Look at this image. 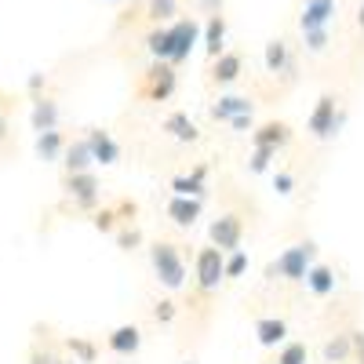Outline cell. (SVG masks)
<instances>
[{
    "instance_id": "35",
    "label": "cell",
    "mask_w": 364,
    "mask_h": 364,
    "mask_svg": "<svg viewBox=\"0 0 364 364\" xmlns=\"http://www.w3.org/2000/svg\"><path fill=\"white\" fill-rule=\"evenodd\" d=\"M350 350L360 357V364H364V331H350Z\"/></svg>"
},
{
    "instance_id": "11",
    "label": "cell",
    "mask_w": 364,
    "mask_h": 364,
    "mask_svg": "<svg viewBox=\"0 0 364 364\" xmlns=\"http://www.w3.org/2000/svg\"><path fill=\"white\" fill-rule=\"evenodd\" d=\"M168 219H171L175 226H193V223L200 219V197H182V193H175V197L168 200Z\"/></svg>"
},
{
    "instance_id": "17",
    "label": "cell",
    "mask_w": 364,
    "mask_h": 364,
    "mask_svg": "<svg viewBox=\"0 0 364 364\" xmlns=\"http://www.w3.org/2000/svg\"><path fill=\"white\" fill-rule=\"evenodd\" d=\"M200 33H204V41H200V44H204V51H208L211 58H215V55L223 51V44H226V18H223V15H211V18H208V26L200 29Z\"/></svg>"
},
{
    "instance_id": "8",
    "label": "cell",
    "mask_w": 364,
    "mask_h": 364,
    "mask_svg": "<svg viewBox=\"0 0 364 364\" xmlns=\"http://www.w3.org/2000/svg\"><path fill=\"white\" fill-rule=\"evenodd\" d=\"M336 0H306L302 4V15H299V26L302 29H328L331 18H336Z\"/></svg>"
},
{
    "instance_id": "39",
    "label": "cell",
    "mask_w": 364,
    "mask_h": 364,
    "mask_svg": "<svg viewBox=\"0 0 364 364\" xmlns=\"http://www.w3.org/2000/svg\"><path fill=\"white\" fill-rule=\"evenodd\" d=\"M33 364H63V360L51 357V353H33Z\"/></svg>"
},
{
    "instance_id": "15",
    "label": "cell",
    "mask_w": 364,
    "mask_h": 364,
    "mask_svg": "<svg viewBox=\"0 0 364 364\" xmlns=\"http://www.w3.org/2000/svg\"><path fill=\"white\" fill-rule=\"evenodd\" d=\"M204 178H208V164H197L190 175H175L171 190L182 197H204Z\"/></svg>"
},
{
    "instance_id": "29",
    "label": "cell",
    "mask_w": 364,
    "mask_h": 364,
    "mask_svg": "<svg viewBox=\"0 0 364 364\" xmlns=\"http://www.w3.org/2000/svg\"><path fill=\"white\" fill-rule=\"evenodd\" d=\"M175 11H178V0H149V18L157 22H168Z\"/></svg>"
},
{
    "instance_id": "34",
    "label": "cell",
    "mask_w": 364,
    "mask_h": 364,
    "mask_svg": "<svg viewBox=\"0 0 364 364\" xmlns=\"http://www.w3.org/2000/svg\"><path fill=\"white\" fill-rule=\"evenodd\" d=\"M154 314H157V321H164V324H168V321H175V302H168V299H164V302H157V310H154Z\"/></svg>"
},
{
    "instance_id": "23",
    "label": "cell",
    "mask_w": 364,
    "mask_h": 364,
    "mask_svg": "<svg viewBox=\"0 0 364 364\" xmlns=\"http://www.w3.org/2000/svg\"><path fill=\"white\" fill-rule=\"evenodd\" d=\"M37 154H41L44 161H55L58 154H63V135H58L55 128L41 132V139H37Z\"/></svg>"
},
{
    "instance_id": "21",
    "label": "cell",
    "mask_w": 364,
    "mask_h": 364,
    "mask_svg": "<svg viewBox=\"0 0 364 364\" xmlns=\"http://www.w3.org/2000/svg\"><path fill=\"white\" fill-rule=\"evenodd\" d=\"M262 58H266V70L269 73H284L288 70V44L284 41H269Z\"/></svg>"
},
{
    "instance_id": "24",
    "label": "cell",
    "mask_w": 364,
    "mask_h": 364,
    "mask_svg": "<svg viewBox=\"0 0 364 364\" xmlns=\"http://www.w3.org/2000/svg\"><path fill=\"white\" fill-rule=\"evenodd\" d=\"M55 120H58V106L41 99L37 109H33V128H37V132H48V128H55Z\"/></svg>"
},
{
    "instance_id": "20",
    "label": "cell",
    "mask_w": 364,
    "mask_h": 364,
    "mask_svg": "<svg viewBox=\"0 0 364 364\" xmlns=\"http://www.w3.org/2000/svg\"><path fill=\"white\" fill-rule=\"evenodd\" d=\"M252 109H255L252 99H245V95H226V99H219L215 106H211V117L226 124L230 117H237V113H252Z\"/></svg>"
},
{
    "instance_id": "10",
    "label": "cell",
    "mask_w": 364,
    "mask_h": 364,
    "mask_svg": "<svg viewBox=\"0 0 364 364\" xmlns=\"http://www.w3.org/2000/svg\"><path fill=\"white\" fill-rule=\"evenodd\" d=\"M70 193H73V200L80 204V208H91L99 200V182H95V175L91 171H70Z\"/></svg>"
},
{
    "instance_id": "31",
    "label": "cell",
    "mask_w": 364,
    "mask_h": 364,
    "mask_svg": "<svg viewBox=\"0 0 364 364\" xmlns=\"http://www.w3.org/2000/svg\"><path fill=\"white\" fill-rule=\"evenodd\" d=\"M146 48H149L154 58H164L168 55V33H164V29H154V33L146 37Z\"/></svg>"
},
{
    "instance_id": "4",
    "label": "cell",
    "mask_w": 364,
    "mask_h": 364,
    "mask_svg": "<svg viewBox=\"0 0 364 364\" xmlns=\"http://www.w3.org/2000/svg\"><path fill=\"white\" fill-rule=\"evenodd\" d=\"M223 255L219 248H200L197 252V288L200 291H219V284L226 281L223 277Z\"/></svg>"
},
{
    "instance_id": "9",
    "label": "cell",
    "mask_w": 364,
    "mask_h": 364,
    "mask_svg": "<svg viewBox=\"0 0 364 364\" xmlns=\"http://www.w3.org/2000/svg\"><path fill=\"white\" fill-rule=\"evenodd\" d=\"M336 128H339L336 99H331V95H321V99H317V106H314V113H310V132H314L317 139H328Z\"/></svg>"
},
{
    "instance_id": "32",
    "label": "cell",
    "mask_w": 364,
    "mask_h": 364,
    "mask_svg": "<svg viewBox=\"0 0 364 364\" xmlns=\"http://www.w3.org/2000/svg\"><path fill=\"white\" fill-rule=\"evenodd\" d=\"M302 37H306L310 51H324L328 48V29H302Z\"/></svg>"
},
{
    "instance_id": "7",
    "label": "cell",
    "mask_w": 364,
    "mask_h": 364,
    "mask_svg": "<svg viewBox=\"0 0 364 364\" xmlns=\"http://www.w3.org/2000/svg\"><path fill=\"white\" fill-rule=\"evenodd\" d=\"M87 149H91V161H95V164H117L120 161V146H117V139L109 135V132H102V128H91L87 132Z\"/></svg>"
},
{
    "instance_id": "44",
    "label": "cell",
    "mask_w": 364,
    "mask_h": 364,
    "mask_svg": "<svg viewBox=\"0 0 364 364\" xmlns=\"http://www.w3.org/2000/svg\"><path fill=\"white\" fill-rule=\"evenodd\" d=\"M190 364H193V360H190Z\"/></svg>"
},
{
    "instance_id": "42",
    "label": "cell",
    "mask_w": 364,
    "mask_h": 364,
    "mask_svg": "<svg viewBox=\"0 0 364 364\" xmlns=\"http://www.w3.org/2000/svg\"><path fill=\"white\" fill-rule=\"evenodd\" d=\"M204 4H211V0H204Z\"/></svg>"
},
{
    "instance_id": "26",
    "label": "cell",
    "mask_w": 364,
    "mask_h": 364,
    "mask_svg": "<svg viewBox=\"0 0 364 364\" xmlns=\"http://www.w3.org/2000/svg\"><path fill=\"white\" fill-rule=\"evenodd\" d=\"M277 157V149H269V146H255L252 149V157H248V171L252 175H262V171H269V161Z\"/></svg>"
},
{
    "instance_id": "30",
    "label": "cell",
    "mask_w": 364,
    "mask_h": 364,
    "mask_svg": "<svg viewBox=\"0 0 364 364\" xmlns=\"http://www.w3.org/2000/svg\"><path fill=\"white\" fill-rule=\"evenodd\" d=\"M70 350H73V360H80V364H95V346H91L87 339H70Z\"/></svg>"
},
{
    "instance_id": "41",
    "label": "cell",
    "mask_w": 364,
    "mask_h": 364,
    "mask_svg": "<svg viewBox=\"0 0 364 364\" xmlns=\"http://www.w3.org/2000/svg\"><path fill=\"white\" fill-rule=\"evenodd\" d=\"M109 4H124V0H109Z\"/></svg>"
},
{
    "instance_id": "3",
    "label": "cell",
    "mask_w": 364,
    "mask_h": 364,
    "mask_svg": "<svg viewBox=\"0 0 364 364\" xmlns=\"http://www.w3.org/2000/svg\"><path fill=\"white\" fill-rule=\"evenodd\" d=\"M314 255H317V245H314V240H302V245H291V248H284L277 259H273V266H269V277L302 281V277H306V269H310V262H314Z\"/></svg>"
},
{
    "instance_id": "22",
    "label": "cell",
    "mask_w": 364,
    "mask_h": 364,
    "mask_svg": "<svg viewBox=\"0 0 364 364\" xmlns=\"http://www.w3.org/2000/svg\"><path fill=\"white\" fill-rule=\"evenodd\" d=\"M91 164H95V161H91V149H87L84 139L73 142V146L66 149V168H70V171H87Z\"/></svg>"
},
{
    "instance_id": "38",
    "label": "cell",
    "mask_w": 364,
    "mask_h": 364,
    "mask_svg": "<svg viewBox=\"0 0 364 364\" xmlns=\"http://www.w3.org/2000/svg\"><path fill=\"white\" fill-rule=\"evenodd\" d=\"M113 219H117L113 211H99V215H95V226H99L102 233H109V230H113Z\"/></svg>"
},
{
    "instance_id": "12",
    "label": "cell",
    "mask_w": 364,
    "mask_h": 364,
    "mask_svg": "<svg viewBox=\"0 0 364 364\" xmlns=\"http://www.w3.org/2000/svg\"><path fill=\"white\" fill-rule=\"evenodd\" d=\"M306 288L317 295V299H324V295H331L336 291V269L331 266H324V262H310V269H306Z\"/></svg>"
},
{
    "instance_id": "16",
    "label": "cell",
    "mask_w": 364,
    "mask_h": 364,
    "mask_svg": "<svg viewBox=\"0 0 364 364\" xmlns=\"http://www.w3.org/2000/svg\"><path fill=\"white\" fill-rule=\"evenodd\" d=\"M288 139H291V128L281 124V120H269V124H262V128L252 132V142H255V146H269V149L284 146Z\"/></svg>"
},
{
    "instance_id": "5",
    "label": "cell",
    "mask_w": 364,
    "mask_h": 364,
    "mask_svg": "<svg viewBox=\"0 0 364 364\" xmlns=\"http://www.w3.org/2000/svg\"><path fill=\"white\" fill-rule=\"evenodd\" d=\"M175 66L171 63H164V58H157V66L149 70V80H146V95L154 99V102H164V99H171L175 95Z\"/></svg>"
},
{
    "instance_id": "19",
    "label": "cell",
    "mask_w": 364,
    "mask_h": 364,
    "mask_svg": "<svg viewBox=\"0 0 364 364\" xmlns=\"http://www.w3.org/2000/svg\"><path fill=\"white\" fill-rule=\"evenodd\" d=\"M211 77H215V84H233L240 77V55L219 51L215 55V66H211Z\"/></svg>"
},
{
    "instance_id": "36",
    "label": "cell",
    "mask_w": 364,
    "mask_h": 364,
    "mask_svg": "<svg viewBox=\"0 0 364 364\" xmlns=\"http://www.w3.org/2000/svg\"><path fill=\"white\" fill-rule=\"evenodd\" d=\"M230 128H237V132H245V128H252V113H237V117H230L226 120Z\"/></svg>"
},
{
    "instance_id": "18",
    "label": "cell",
    "mask_w": 364,
    "mask_h": 364,
    "mask_svg": "<svg viewBox=\"0 0 364 364\" xmlns=\"http://www.w3.org/2000/svg\"><path fill=\"white\" fill-rule=\"evenodd\" d=\"M164 132L171 135V139H178V142H197L200 139V132H197V124H193V120L186 117V113H171L168 120H164Z\"/></svg>"
},
{
    "instance_id": "1",
    "label": "cell",
    "mask_w": 364,
    "mask_h": 364,
    "mask_svg": "<svg viewBox=\"0 0 364 364\" xmlns=\"http://www.w3.org/2000/svg\"><path fill=\"white\" fill-rule=\"evenodd\" d=\"M149 262H154L157 281L168 291H178L182 284H186V266H182V255H178L175 245H168V240H161V245L149 248Z\"/></svg>"
},
{
    "instance_id": "43",
    "label": "cell",
    "mask_w": 364,
    "mask_h": 364,
    "mask_svg": "<svg viewBox=\"0 0 364 364\" xmlns=\"http://www.w3.org/2000/svg\"><path fill=\"white\" fill-rule=\"evenodd\" d=\"M73 364H80V360H73Z\"/></svg>"
},
{
    "instance_id": "33",
    "label": "cell",
    "mask_w": 364,
    "mask_h": 364,
    "mask_svg": "<svg viewBox=\"0 0 364 364\" xmlns=\"http://www.w3.org/2000/svg\"><path fill=\"white\" fill-rule=\"evenodd\" d=\"M273 190H277L281 197H288V193L295 190V178H291L288 171H277V175H273Z\"/></svg>"
},
{
    "instance_id": "6",
    "label": "cell",
    "mask_w": 364,
    "mask_h": 364,
    "mask_svg": "<svg viewBox=\"0 0 364 364\" xmlns=\"http://www.w3.org/2000/svg\"><path fill=\"white\" fill-rule=\"evenodd\" d=\"M240 237H245V223H240L237 215H223V219L211 223V245H215L219 252L240 248Z\"/></svg>"
},
{
    "instance_id": "27",
    "label": "cell",
    "mask_w": 364,
    "mask_h": 364,
    "mask_svg": "<svg viewBox=\"0 0 364 364\" xmlns=\"http://www.w3.org/2000/svg\"><path fill=\"white\" fill-rule=\"evenodd\" d=\"M346 357H350V336H336L324 346V360L328 364H343Z\"/></svg>"
},
{
    "instance_id": "25",
    "label": "cell",
    "mask_w": 364,
    "mask_h": 364,
    "mask_svg": "<svg viewBox=\"0 0 364 364\" xmlns=\"http://www.w3.org/2000/svg\"><path fill=\"white\" fill-rule=\"evenodd\" d=\"M245 269H248V255L240 252V248H233V252L223 255V277H240Z\"/></svg>"
},
{
    "instance_id": "37",
    "label": "cell",
    "mask_w": 364,
    "mask_h": 364,
    "mask_svg": "<svg viewBox=\"0 0 364 364\" xmlns=\"http://www.w3.org/2000/svg\"><path fill=\"white\" fill-rule=\"evenodd\" d=\"M117 245H120V248H135V245H139V230H124V233L117 237Z\"/></svg>"
},
{
    "instance_id": "14",
    "label": "cell",
    "mask_w": 364,
    "mask_h": 364,
    "mask_svg": "<svg viewBox=\"0 0 364 364\" xmlns=\"http://www.w3.org/2000/svg\"><path fill=\"white\" fill-rule=\"evenodd\" d=\"M255 339H259V346H281L284 339H288V324L281 321V317H262V321H255Z\"/></svg>"
},
{
    "instance_id": "28",
    "label": "cell",
    "mask_w": 364,
    "mask_h": 364,
    "mask_svg": "<svg viewBox=\"0 0 364 364\" xmlns=\"http://www.w3.org/2000/svg\"><path fill=\"white\" fill-rule=\"evenodd\" d=\"M277 364H306V343H281Z\"/></svg>"
},
{
    "instance_id": "13",
    "label": "cell",
    "mask_w": 364,
    "mask_h": 364,
    "mask_svg": "<svg viewBox=\"0 0 364 364\" xmlns=\"http://www.w3.org/2000/svg\"><path fill=\"white\" fill-rule=\"evenodd\" d=\"M139 346H142V331H139L135 324H120V328H113V336H109V350H113V353L132 357V353H139Z\"/></svg>"
},
{
    "instance_id": "40",
    "label": "cell",
    "mask_w": 364,
    "mask_h": 364,
    "mask_svg": "<svg viewBox=\"0 0 364 364\" xmlns=\"http://www.w3.org/2000/svg\"><path fill=\"white\" fill-rule=\"evenodd\" d=\"M357 26L364 29V0H360V11H357Z\"/></svg>"
},
{
    "instance_id": "2",
    "label": "cell",
    "mask_w": 364,
    "mask_h": 364,
    "mask_svg": "<svg viewBox=\"0 0 364 364\" xmlns=\"http://www.w3.org/2000/svg\"><path fill=\"white\" fill-rule=\"evenodd\" d=\"M164 33H168V55H164V63L178 66V63H186L190 51L200 44V22L197 18H175L171 26H164Z\"/></svg>"
}]
</instances>
